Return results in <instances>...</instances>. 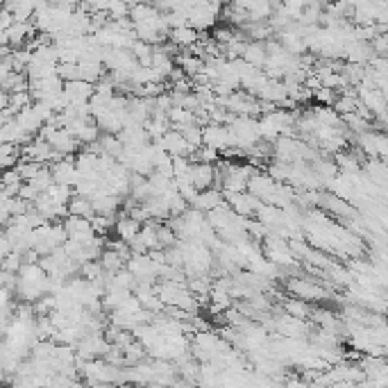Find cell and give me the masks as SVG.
<instances>
[{
    "mask_svg": "<svg viewBox=\"0 0 388 388\" xmlns=\"http://www.w3.org/2000/svg\"><path fill=\"white\" fill-rule=\"evenodd\" d=\"M284 309H286L288 315H291V318H297V320L309 318V315L313 313L311 306H309V302L297 300V297H293V300H286V302H284Z\"/></svg>",
    "mask_w": 388,
    "mask_h": 388,
    "instance_id": "7",
    "label": "cell"
},
{
    "mask_svg": "<svg viewBox=\"0 0 388 388\" xmlns=\"http://www.w3.org/2000/svg\"><path fill=\"white\" fill-rule=\"evenodd\" d=\"M141 230H143V223L132 218V216H128V214L121 216V218L116 221V227H114L116 237H119L123 243H128V246H132V243L139 239Z\"/></svg>",
    "mask_w": 388,
    "mask_h": 388,
    "instance_id": "2",
    "label": "cell"
},
{
    "mask_svg": "<svg viewBox=\"0 0 388 388\" xmlns=\"http://www.w3.org/2000/svg\"><path fill=\"white\" fill-rule=\"evenodd\" d=\"M243 61L250 64L252 68H261L266 66L268 61V48L264 41H248L246 52H243Z\"/></svg>",
    "mask_w": 388,
    "mask_h": 388,
    "instance_id": "5",
    "label": "cell"
},
{
    "mask_svg": "<svg viewBox=\"0 0 388 388\" xmlns=\"http://www.w3.org/2000/svg\"><path fill=\"white\" fill-rule=\"evenodd\" d=\"M68 211H70V216H77V218H89V221L96 216L94 202L89 200V197H82V195H75L73 200L68 202Z\"/></svg>",
    "mask_w": 388,
    "mask_h": 388,
    "instance_id": "6",
    "label": "cell"
},
{
    "mask_svg": "<svg viewBox=\"0 0 388 388\" xmlns=\"http://www.w3.org/2000/svg\"><path fill=\"white\" fill-rule=\"evenodd\" d=\"M286 288L291 291L293 297L304 300V302H318V300H324V297H327V291H322V286H318L315 282H309V279H304V277L288 279Z\"/></svg>",
    "mask_w": 388,
    "mask_h": 388,
    "instance_id": "1",
    "label": "cell"
},
{
    "mask_svg": "<svg viewBox=\"0 0 388 388\" xmlns=\"http://www.w3.org/2000/svg\"><path fill=\"white\" fill-rule=\"evenodd\" d=\"M191 182L197 191H209L216 188V166L211 164H195L191 168Z\"/></svg>",
    "mask_w": 388,
    "mask_h": 388,
    "instance_id": "3",
    "label": "cell"
},
{
    "mask_svg": "<svg viewBox=\"0 0 388 388\" xmlns=\"http://www.w3.org/2000/svg\"><path fill=\"white\" fill-rule=\"evenodd\" d=\"M223 197L225 193L221 191V188H209V191H200L195 197V202H193V209L195 211H207V214H211L216 211L218 207H223Z\"/></svg>",
    "mask_w": 388,
    "mask_h": 388,
    "instance_id": "4",
    "label": "cell"
}]
</instances>
